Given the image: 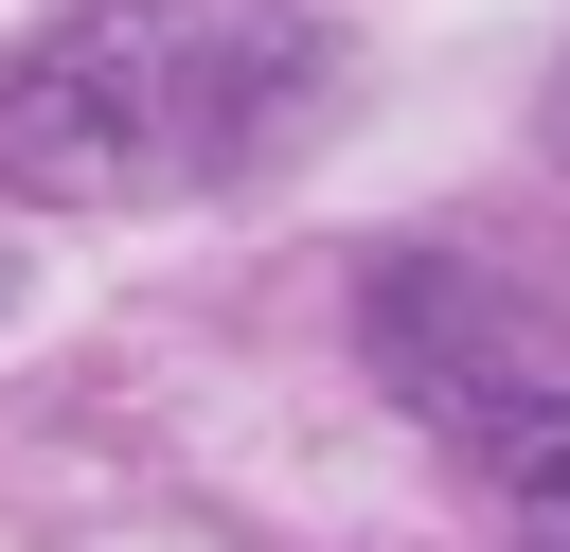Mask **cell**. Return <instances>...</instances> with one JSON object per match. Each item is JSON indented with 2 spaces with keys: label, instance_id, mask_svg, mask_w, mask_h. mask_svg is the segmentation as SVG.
Returning <instances> with one entry per match:
<instances>
[{
  "label": "cell",
  "instance_id": "6da1fadb",
  "mask_svg": "<svg viewBox=\"0 0 570 552\" xmlns=\"http://www.w3.org/2000/svg\"><path fill=\"white\" fill-rule=\"evenodd\" d=\"M338 89V36L303 0H71L36 53H0V196L36 214H160L267 178Z\"/></svg>",
  "mask_w": 570,
  "mask_h": 552
},
{
  "label": "cell",
  "instance_id": "7a4b0ae2",
  "mask_svg": "<svg viewBox=\"0 0 570 552\" xmlns=\"http://www.w3.org/2000/svg\"><path fill=\"white\" fill-rule=\"evenodd\" d=\"M356 338H374V374H392L428 427H463L481 463L570 410V303L499 285L481 249H392V267L356 285Z\"/></svg>",
  "mask_w": 570,
  "mask_h": 552
},
{
  "label": "cell",
  "instance_id": "3957f363",
  "mask_svg": "<svg viewBox=\"0 0 570 552\" xmlns=\"http://www.w3.org/2000/svg\"><path fill=\"white\" fill-rule=\"evenodd\" d=\"M499 499H517V552H570V410L499 445Z\"/></svg>",
  "mask_w": 570,
  "mask_h": 552
},
{
  "label": "cell",
  "instance_id": "277c9868",
  "mask_svg": "<svg viewBox=\"0 0 570 552\" xmlns=\"http://www.w3.org/2000/svg\"><path fill=\"white\" fill-rule=\"evenodd\" d=\"M552 160H570V89H552Z\"/></svg>",
  "mask_w": 570,
  "mask_h": 552
}]
</instances>
